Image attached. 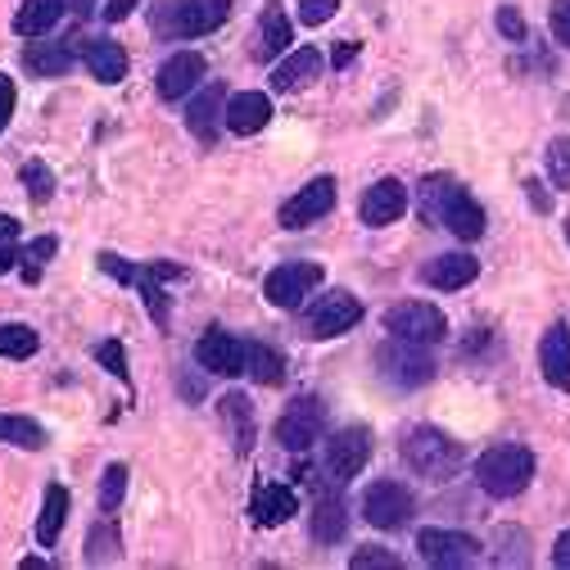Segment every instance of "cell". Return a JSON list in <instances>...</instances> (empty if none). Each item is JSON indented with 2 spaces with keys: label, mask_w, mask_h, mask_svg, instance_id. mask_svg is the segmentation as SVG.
<instances>
[{
  "label": "cell",
  "mask_w": 570,
  "mask_h": 570,
  "mask_svg": "<svg viewBox=\"0 0 570 570\" xmlns=\"http://www.w3.org/2000/svg\"><path fill=\"white\" fill-rule=\"evenodd\" d=\"M403 462L422 480H453L466 462V448L435 426H412L403 435Z\"/></svg>",
  "instance_id": "obj_1"
},
{
  "label": "cell",
  "mask_w": 570,
  "mask_h": 570,
  "mask_svg": "<svg viewBox=\"0 0 570 570\" xmlns=\"http://www.w3.org/2000/svg\"><path fill=\"white\" fill-rule=\"evenodd\" d=\"M475 480L489 498H517L534 480V453L521 444H498V448H489V453H480Z\"/></svg>",
  "instance_id": "obj_2"
},
{
  "label": "cell",
  "mask_w": 570,
  "mask_h": 570,
  "mask_svg": "<svg viewBox=\"0 0 570 570\" xmlns=\"http://www.w3.org/2000/svg\"><path fill=\"white\" fill-rule=\"evenodd\" d=\"M363 322V299H353L349 290H326L317 294V304L304 313V336L308 340H336Z\"/></svg>",
  "instance_id": "obj_3"
},
{
  "label": "cell",
  "mask_w": 570,
  "mask_h": 570,
  "mask_svg": "<svg viewBox=\"0 0 570 570\" xmlns=\"http://www.w3.org/2000/svg\"><path fill=\"white\" fill-rule=\"evenodd\" d=\"M372 458V435L357 426V430H336L331 439L322 444V475L326 485H349L353 475H363Z\"/></svg>",
  "instance_id": "obj_4"
},
{
  "label": "cell",
  "mask_w": 570,
  "mask_h": 570,
  "mask_svg": "<svg viewBox=\"0 0 570 570\" xmlns=\"http://www.w3.org/2000/svg\"><path fill=\"white\" fill-rule=\"evenodd\" d=\"M376 367H380L385 380H395L403 389L435 380V357L426 353V344H412V340H399V336H395V344L376 349Z\"/></svg>",
  "instance_id": "obj_5"
},
{
  "label": "cell",
  "mask_w": 570,
  "mask_h": 570,
  "mask_svg": "<svg viewBox=\"0 0 570 570\" xmlns=\"http://www.w3.org/2000/svg\"><path fill=\"white\" fill-rule=\"evenodd\" d=\"M385 331L399 336V340H412V344H439V340L448 336V317H444L435 304L412 299V304L385 308Z\"/></svg>",
  "instance_id": "obj_6"
},
{
  "label": "cell",
  "mask_w": 570,
  "mask_h": 570,
  "mask_svg": "<svg viewBox=\"0 0 570 570\" xmlns=\"http://www.w3.org/2000/svg\"><path fill=\"white\" fill-rule=\"evenodd\" d=\"M322 263H281L267 272L263 281V294L272 308H304V299L322 286Z\"/></svg>",
  "instance_id": "obj_7"
},
{
  "label": "cell",
  "mask_w": 570,
  "mask_h": 570,
  "mask_svg": "<svg viewBox=\"0 0 570 570\" xmlns=\"http://www.w3.org/2000/svg\"><path fill=\"white\" fill-rule=\"evenodd\" d=\"M412 512H416V498L399 480H376L363 494V521L376 530H403L412 521Z\"/></svg>",
  "instance_id": "obj_8"
},
{
  "label": "cell",
  "mask_w": 570,
  "mask_h": 570,
  "mask_svg": "<svg viewBox=\"0 0 570 570\" xmlns=\"http://www.w3.org/2000/svg\"><path fill=\"white\" fill-rule=\"evenodd\" d=\"M326 430V403L313 399V395H299L277 422V439L281 448H290V453H304V448H313Z\"/></svg>",
  "instance_id": "obj_9"
},
{
  "label": "cell",
  "mask_w": 570,
  "mask_h": 570,
  "mask_svg": "<svg viewBox=\"0 0 570 570\" xmlns=\"http://www.w3.org/2000/svg\"><path fill=\"white\" fill-rule=\"evenodd\" d=\"M416 557L439 570H458L480 557V544L462 530H422L416 534Z\"/></svg>",
  "instance_id": "obj_10"
},
{
  "label": "cell",
  "mask_w": 570,
  "mask_h": 570,
  "mask_svg": "<svg viewBox=\"0 0 570 570\" xmlns=\"http://www.w3.org/2000/svg\"><path fill=\"white\" fill-rule=\"evenodd\" d=\"M227 14L231 0H168L163 23L172 27V37H208L227 23Z\"/></svg>",
  "instance_id": "obj_11"
},
{
  "label": "cell",
  "mask_w": 570,
  "mask_h": 570,
  "mask_svg": "<svg viewBox=\"0 0 570 570\" xmlns=\"http://www.w3.org/2000/svg\"><path fill=\"white\" fill-rule=\"evenodd\" d=\"M336 208V182L331 177H313V182L299 191V195H290L286 204H281V227L286 231H304V227H313L317 218H326Z\"/></svg>",
  "instance_id": "obj_12"
},
{
  "label": "cell",
  "mask_w": 570,
  "mask_h": 570,
  "mask_svg": "<svg viewBox=\"0 0 570 570\" xmlns=\"http://www.w3.org/2000/svg\"><path fill=\"white\" fill-rule=\"evenodd\" d=\"M195 367L204 376H245V340L227 331H208L195 344Z\"/></svg>",
  "instance_id": "obj_13"
},
{
  "label": "cell",
  "mask_w": 570,
  "mask_h": 570,
  "mask_svg": "<svg viewBox=\"0 0 570 570\" xmlns=\"http://www.w3.org/2000/svg\"><path fill=\"white\" fill-rule=\"evenodd\" d=\"M326 69V59L317 46H299L290 50L286 59H277V69H272V92L281 96H294V92H304V86H313Z\"/></svg>",
  "instance_id": "obj_14"
},
{
  "label": "cell",
  "mask_w": 570,
  "mask_h": 570,
  "mask_svg": "<svg viewBox=\"0 0 570 570\" xmlns=\"http://www.w3.org/2000/svg\"><path fill=\"white\" fill-rule=\"evenodd\" d=\"M204 73H208V64H204V54H199V50H177V54H168L163 64H159L155 92H159L163 100H182Z\"/></svg>",
  "instance_id": "obj_15"
},
{
  "label": "cell",
  "mask_w": 570,
  "mask_h": 570,
  "mask_svg": "<svg viewBox=\"0 0 570 570\" xmlns=\"http://www.w3.org/2000/svg\"><path fill=\"white\" fill-rule=\"evenodd\" d=\"M363 222L367 227H389V222H399L403 214H408V186L399 182V177H380L376 186H367V195H363Z\"/></svg>",
  "instance_id": "obj_16"
},
{
  "label": "cell",
  "mask_w": 570,
  "mask_h": 570,
  "mask_svg": "<svg viewBox=\"0 0 570 570\" xmlns=\"http://www.w3.org/2000/svg\"><path fill=\"white\" fill-rule=\"evenodd\" d=\"M222 123H227V92H222L218 82H208L204 92L191 100V109H186V128H191L204 145H214Z\"/></svg>",
  "instance_id": "obj_17"
},
{
  "label": "cell",
  "mask_w": 570,
  "mask_h": 570,
  "mask_svg": "<svg viewBox=\"0 0 570 570\" xmlns=\"http://www.w3.org/2000/svg\"><path fill=\"white\" fill-rule=\"evenodd\" d=\"M538 367H544V380L553 389L570 395V326L566 322L548 326L544 340H538Z\"/></svg>",
  "instance_id": "obj_18"
},
{
  "label": "cell",
  "mask_w": 570,
  "mask_h": 570,
  "mask_svg": "<svg viewBox=\"0 0 570 570\" xmlns=\"http://www.w3.org/2000/svg\"><path fill=\"white\" fill-rule=\"evenodd\" d=\"M82 64L100 86H118L128 77V50L118 41H109V37H96V41L82 46Z\"/></svg>",
  "instance_id": "obj_19"
},
{
  "label": "cell",
  "mask_w": 570,
  "mask_h": 570,
  "mask_svg": "<svg viewBox=\"0 0 570 570\" xmlns=\"http://www.w3.org/2000/svg\"><path fill=\"white\" fill-rule=\"evenodd\" d=\"M267 123H272V100H267L263 92H235V96H227V128L235 136H254Z\"/></svg>",
  "instance_id": "obj_20"
},
{
  "label": "cell",
  "mask_w": 570,
  "mask_h": 570,
  "mask_svg": "<svg viewBox=\"0 0 570 570\" xmlns=\"http://www.w3.org/2000/svg\"><path fill=\"white\" fill-rule=\"evenodd\" d=\"M294 512H299V502H294V489H290V485H258L254 498H250V517H254L258 530H277V525H286Z\"/></svg>",
  "instance_id": "obj_21"
},
{
  "label": "cell",
  "mask_w": 570,
  "mask_h": 570,
  "mask_svg": "<svg viewBox=\"0 0 570 570\" xmlns=\"http://www.w3.org/2000/svg\"><path fill=\"white\" fill-rule=\"evenodd\" d=\"M439 227H448L458 240H480L485 235V208H480L462 186L444 199V214H439Z\"/></svg>",
  "instance_id": "obj_22"
},
{
  "label": "cell",
  "mask_w": 570,
  "mask_h": 570,
  "mask_svg": "<svg viewBox=\"0 0 570 570\" xmlns=\"http://www.w3.org/2000/svg\"><path fill=\"white\" fill-rule=\"evenodd\" d=\"M480 277V263L471 254H439L422 267V281L435 286V290H462Z\"/></svg>",
  "instance_id": "obj_23"
},
{
  "label": "cell",
  "mask_w": 570,
  "mask_h": 570,
  "mask_svg": "<svg viewBox=\"0 0 570 570\" xmlns=\"http://www.w3.org/2000/svg\"><path fill=\"white\" fill-rule=\"evenodd\" d=\"M290 41H294V27H290L286 10L281 5H267L263 19H258V46H254V54L263 59V64H272V59H281L290 50Z\"/></svg>",
  "instance_id": "obj_24"
},
{
  "label": "cell",
  "mask_w": 570,
  "mask_h": 570,
  "mask_svg": "<svg viewBox=\"0 0 570 570\" xmlns=\"http://www.w3.org/2000/svg\"><path fill=\"white\" fill-rule=\"evenodd\" d=\"M73 46L69 41H33V46H27L23 50V64H27V73H33V77H64L69 69H73Z\"/></svg>",
  "instance_id": "obj_25"
},
{
  "label": "cell",
  "mask_w": 570,
  "mask_h": 570,
  "mask_svg": "<svg viewBox=\"0 0 570 570\" xmlns=\"http://www.w3.org/2000/svg\"><path fill=\"white\" fill-rule=\"evenodd\" d=\"M69 0H23L19 14H14V33L19 37H46L50 27L64 19Z\"/></svg>",
  "instance_id": "obj_26"
},
{
  "label": "cell",
  "mask_w": 570,
  "mask_h": 570,
  "mask_svg": "<svg viewBox=\"0 0 570 570\" xmlns=\"http://www.w3.org/2000/svg\"><path fill=\"white\" fill-rule=\"evenodd\" d=\"M218 408H222V422L231 426V444H235V453L245 458L250 448H254V435H258L250 399H245V395H235V389H231V395H222V403H218Z\"/></svg>",
  "instance_id": "obj_27"
},
{
  "label": "cell",
  "mask_w": 570,
  "mask_h": 570,
  "mask_svg": "<svg viewBox=\"0 0 570 570\" xmlns=\"http://www.w3.org/2000/svg\"><path fill=\"white\" fill-rule=\"evenodd\" d=\"M64 521H69V489H64V485H46L41 517H37V544H41V548H54L59 534H64Z\"/></svg>",
  "instance_id": "obj_28"
},
{
  "label": "cell",
  "mask_w": 570,
  "mask_h": 570,
  "mask_svg": "<svg viewBox=\"0 0 570 570\" xmlns=\"http://www.w3.org/2000/svg\"><path fill=\"white\" fill-rule=\"evenodd\" d=\"M349 534V507L336 494H322L313 507V538L317 544H344Z\"/></svg>",
  "instance_id": "obj_29"
},
{
  "label": "cell",
  "mask_w": 570,
  "mask_h": 570,
  "mask_svg": "<svg viewBox=\"0 0 570 570\" xmlns=\"http://www.w3.org/2000/svg\"><path fill=\"white\" fill-rule=\"evenodd\" d=\"M123 538H118V521H113V512H105V521H96L92 525V534H86V566H105V561H118L123 553Z\"/></svg>",
  "instance_id": "obj_30"
},
{
  "label": "cell",
  "mask_w": 570,
  "mask_h": 570,
  "mask_svg": "<svg viewBox=\"0 0 570 570\" xmlns=\"http://www.w3.org/2000/svg\"><path fill=\"white\" fill-rule=\"evenodd\" d=\"M245 376L258 385H281L286 380V357L267 344H245Z\"/></svg>",
  "instance_id": "obj_31"
},
{
  "label": "cell",
  "mask_w": 570,
  "mask_h": 570,
  "mask_svg": "<svg viewBox=\"0 0 570 570\" xmlns=\"http://www.w3.org/2000/svg\"><path fill=\"white\" fill-rule=\"evenodd\" d=\"M458 191V182L448 172H435V177H426L422 182V195H416V214H422V222H430V227H439V214H444V199Z\"/></svg>",
  "instance_id": "obj_32"
},
{
  "label": "cell",
  "mask_w": 570,
  "mask_h": 570,
  "mask_svg": "<svg viewBox=\"0 0 570 570\" xmlns=\"http://www.w3.org/2000/svg\"><path fill=\"white\" fill-rule=\"evenodd\" d=\"M0 444H14V448L37 453V448H46V430L33 422V416H0Z\"/></svg>",
  "instance_id": "obj_33"
},
{
  "label": "cell",
  "mask_w": 570,
  "mask_h": 570,
  "mask_svg": "<svg viewBox=\"0 0 570 570\" xmlns=\"http://www.w3.org/2000/svg\"><path fill=\"white\" fill-rule=\"evenodd\" d=\"M41 349V336L23 322H0V353L5 357H33Z\"/></svg>",
  "instance_id": "obj_34"
},
{
  "label": "cell",
  "mask_w": 570,
  "mask_h": 570,
  "mask_svg": "<svg viewBox=\"0 0 570 570\" xmlns=\"http://www.w3.org/2000/svg\"><path fill=\"white\" fill-rule=\"evenodd\" d=\"M19 177H23V191H27V199H33V204H50L54 199V172L41 159H27Z\"/></svg>",
  "instance_id": "obj_35"
},
{
  "label": "cell",
  "mask_w": 570,
  "mask_h": 570,
  "mask_svg": "<svg viewBox=\"0 0 570 570\" xmlns=\"http://www.w3.org/2000/svg\"><path fill=\"white\" fill-rule=\"evenodd\" d=\"M123 498H128V466L113 462V466H105V475H100V512H118V507H123Z\"/></svg>",
  "instance_id": "obj_36"
},
{
  "label": "cell",
  "mask_w": 570,
  "mask_h": 570,
  "mask_svg": "<svg viewBox=\"0 0 570 570\" xmlns=\"http://www.w3.org/2000/svg\"><path fill=\"white\" fill-rule=\"evenodd\" d=\"M96 357H100V367H105L113 380L132 385V372H128V349L118 344V340H100V344H96Z\"/></svg>",
  "instance_id": "obj_37"
},
{
  "label": "cell",
  "mask_w": 570,
  "mask_h": 570,
  "mask_svg": "<svg viewBox=\"0 0 570 570\" xmlns=\"http://www.w3.org/2000/svg\"><path fill=\"white\" fill-rule=\"evenodd\" d=\"M548 177L557 191H570V136H557L548 145Z\"/></svg>",
  "instance_id": "obj_38"
},
{
  "label": "cell",
  "mask_w": 570,
  "mask_h": 570,
  "mask_svg": "<svg viewBox=\"0 0 570 570\" xmlns=\"http://www.w3.org/2000/svg\"><path fill=\"white\" fill-rule=\"evenodd\" d=\"M349 566H353V570H395V566H399V553H389V548H380V544H367V548H357V553L349 557Z\"/></svg>",
  "instance_id": "obj_39"
},
{
  "label": "cell",
  "mask_w": 570,
  "mask_h": 570,
  "mask_svg": "<svg viewBox=\"0 0 570 570\" xmlns=\"http://www.w3.org/2000/svg\"><path fill=\"white\" fill-rule=\"evenodd\" d=\"M336 14H340V0H299V23H308V27L331 23Z\"/></svg>",
  "instance_id": "obj_40"
},
{
  "label": "cell",
  "mask_w": 570,
  "mask_h": 570,
  "mask_svg": "<svg viewBox=\"0 0 570 570\" xmlns=\"http://www.w3.org/2000/svg\"><path fill=\"white\" fill-rule=\"evenodd\" d=\"M498 33L507 41H530V27H525V19H521L517 5H498Z\"/></svg>",
  "instance_id": "obj_41"
},
{
  "label": "cell",
  "mask_w": 570,
  "mask_h": 570,
  "mask_svg": "<svg viewBox=\"0 0 570 570\" xmlns=\"http://www.w3.org/2000/svg\"><path fill=\"white\" fill-rule=\"evenodd\" d=\"M548 23H553V37L570 50V0H553V19Z\"/></svg>",
  "instance_id": "obj_42"
},
{
  "label": "cell",
  "mask_w": 570,
  "mask_h": 570,
  "mask_svg": "<svg viewBox=\"0 0 570 570\" xmlns=\"http://www.w3.org/2000/svg\"><path fill=\"white\" fill-rule=\"evenodd\" d=\"M14 100H19V92H14V77H10V73H0V132L10 128V118H14Z\"/></svg>",
  "instance_id": "obj_43"
},
{
  "label": "cell",
  "mask_w": 570,
  "mask_h": 570,
  "mask_svg": "<svg viewBox=\"0 0 570 570\" xmlns=\"http://www.w3.org/2000/svg\"><path fill=\"white\" fill-rule=\"evenodd\" d=\"M54 250H59V240H54V235H37L33 245H27V254H23V258H33V263H23V267H41V263H50Z\"/></svg>",
  "instance_id": "obj_44"
},
{
  "label": "cell",
  "mask_w": 570,
  "mask_h": 570,
  "mask_svg": "<svg viewBox=\"0 0 570 570\" xmlns=\"http://www.w3.org/2000/svg\"><path fill=\"white\" fill-rule=\"evenodd\" d=\"M141 5V0H105V23H123V19H132V10Z\"/></svg>",
  "instance_id": "obj_45"
},
{
  "label": "cell",
  "mask_w": 570,
  "mask_h": 570,
  "mask_svg": "<svg viewBox=\"0 0 570 570\" xmlns=\"http://www.w3.org/2000/svg\"><path fill=\"white\" fill-rule=\"evenodd\" d=\"M525 195H530V204L538 208V214H553V195L538 186V182H525Z\"/></svg>",
  "instance_id": "obj_46"
},
{
  "label": "cell",
  "mask_w": 570,
  "mask_h": 570,
  "mask_svg": "<svg viewBox=\"0 0 570 570\" xmlns=\"http://www.w3.org/2000/svg\"><path fill=\"white\" fill-rule=\"evenodd\" d=\"M353 54H357V41H340L336 54H331V64H336V69H349V64H353Z\"/></svg>",
  "instance_id": "obj_47"
},
{
  "label": "cell",
  "mask_w": 570,
  "mask_h": 570,
  "mask_svg": "<svg viewBox=\"0 0 570 570\" xmlns=\"http://www.w3.org/2000/svg\"><path fill=\"white\" fill-rule=\"evenodd\" d=\"M553 561H557L561 570H570V530H566V534H557V548H553Z\"/></svg>",
  "instance_id": "obj_48"
},
{
  "label": "cell",
  "mask_w": 570,
  "mask_h": 570,
  "mask_svg": "<svg viewBox=\"0 0 570 570\" xmlns=\"http://www.w3.org/2000/svg\"><path fill=\"white\" fill-rule=\"evenodd\" d=\"M19 235V222L10 214H0V245H10V240Z\"/></svg>",
  "instance_id": "obj_49"
},
{
  "label": "cell",
  "mask_w": 570,
  "mask_h": 570,
  "mask_svg": "<svg viewBox=\"0 0 570 570\" xmlns=\"http://www.w3.org/2000/svg\"><path fill=\"white\" fill-rule=\"evenodd\" d=\"M19 258H23V254H14V250H5V245H0V272H14V267H19Z\"/></svg>",
  "instance_id": "obj_50"
},
{
  "label": "cell",
  "mask_w": 570,
  "mask_h": 570,
  "mask_svg": "<svg viewBox=\"0 0 570 570\" xmlns=\"http://www.w3.org/2000/svg\"><path fill=\"white\" fill-rule=\"evenodd\" d=\"M19 570H50V561H46V557H23Z\"/></svg>",
  "instance_id": "obj_51"
},
{
  "label": "cell",
  "mask_w": 570,
  "mask_h": 570,
  "mask_svg": "<svg viewBox=\"0 0 570 570\" xmlns=\"http://www.w3.org/2000/svg\"><path fill=\"white\" fill-rule=\"evenodd\" d=\"M96 0H73V14H92Z\"/></svg>",
  "instance_id": "obj_52"
},
{
  "label": "cell",
  "mask_w": 570,
  "mask_h": 570,
  "mask_svg": "<svg viewBox=\"0 0 570 570\" xmlns=\"http://www.w3.org/2000/svg\"><path fill=\"white\" fill-rule=\"evenodd\" d=\"M566 240H570V222H566Z\"/></svg>",
  "instance_id": "obj_53"
}]
</instances>
